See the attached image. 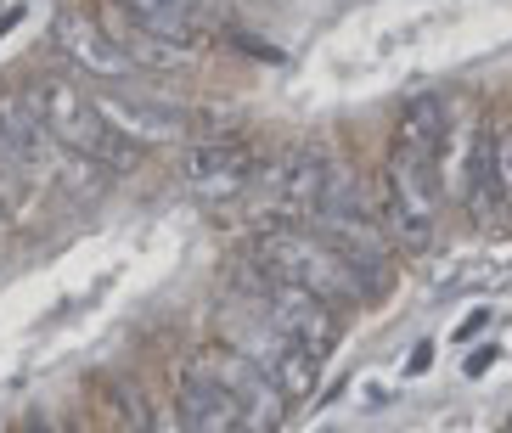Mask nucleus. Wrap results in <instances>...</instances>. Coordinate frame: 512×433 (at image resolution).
<instances>
[{
  "instance_id": "nucleus-1",
  "label": "nucleus",
  "mask_w": 512,
  "mask_h": 433,
  "mask_svg": "<svg viewBox=\"0 0 512 433\" xmlns=\"http://www.w3.org/2000/svg\"><path fill=\"white\" fill-rule=\"evenodd\" d=\"M34 102H40V119H46V130H57L74 152H85V158H96V164H107V169H136L141 152L102 119V107H96L85 90L62 85V79H46Z\"/></svg>"
},
{
  "instance_id": "nucleus-2",
  "label": "nucleus",
  "mask_w": 512,
  "mask_h": 433,
  "mask_svg": "<svg viewBox=\"0 0 512 433\" xmlns=\"http://www.w3.org/2000/svg\"><path fill=\"white\" fill-rule=\"evenodd\" d=\"M271 259L282 265L287 282H299L304 293H316V299H349L355 287H349V265L332 248L321 242H304V237H276L271 242Z\"/></svg>"
},
{
  "instance_id": "nucleus-3",
  "label": "nucleus",
  "mask_w": 512,
  "mask_h": 433,
  "mask_svg": "<svg viewBox=\"0 0 512 433\" xmlns=\"http://www.w3.org/2000/svg\"><path fill=\"white\" fill-rule=\"evenodd\" d=\"M40 147H46L40 102L29 90H0V164L29 169V164H40Z\"/></svg>"
},
{
  "instance_id": "nucleus-4",
  "label": "nucleus",
  "mask_w": 512,
  "mask_h": 433,
  "mask_svg": "<svg viewBox=\"0 0 512 433\" xmlns=\"http://www.w3.org/2000/svg\"><path fill=\"white\" fill-rule=\"evenodd\" d=\"M181 422H186V433H242V411L226 400V389L214 377H186Z\"/></svg>"
},
{
  "instance_id": "nucleus-5",
  "label": "nucleus",
  "mask_w": 512,
  "mask_h": 433,
  "mask_svg": "<svg viewBox=\"0 0 512 433\" xmlns=\"http://www.w3.org/2000/svg\"><path fill=\"white\" fill-rule=\"evenodd\" d=\"M57 34H62V51H68V57H79L85 68H91V74H124V68H130V62H124V45H119V40H107V34L96 29L85 12L62 17Z\"/></svg>"
},
{
  "instance_id": "nucleus-6",
  "label": "nucleus",
  "mask_w": 512,
  "mask_h": 433,
  "mask_svg": "<svg viewBox=\"0 0 512 433\" xmlns=\"http://www.w3.org/2000/svg\"><path fill=\"white\" fill-rule=\"evenodd\" d=\"M119 6L147 40H158V45H186L192 40V12H186L181 0H119Z\"/></svg>"
},
{
  "instance_id": "nucleus-7",
  "label": "nucleus",
  "mask_w": 512,
  "mask_h": 433,
  "mask_svg": "<svg viewBox=\"0 0 512 433\" xmlns=\"http://www.w3.org/2000/svg\"><path fill=\"white\" fill-rule=\"evenodd\" d=\"M237 169H242V152H231V147H203L192 158V180H197V186H231Z\"/></svg>"
},
{
  "instance_id": "nucleus-8",
  "label": "nucleus",
  "mask_w": 512,
  "mask_h": 433,
  "mask_svg": "<svg viewBox=\"0 0 512 433\" xmlns=\"http://www.w3.org/2000/svg\"><path fill=\"white\" fill-rule=\"evenodd\" d=\"M496 355H501V349H479V355L467 360V372H473V377H479V372H490V360H496Z\"/></svg>"
},
{
  "instance_id": "nucleus-9",
  "label": "nucleus",
  "mask_w": 512,
  "mask_h": 433,
  "mask_svg": "<svg viewBox=\"0 0 512 433\" xmlns=\"http://www.w3.org/2000/svg\"><path fill=\"white\" fill-rule=\"evenodd\" d=\"M484 321H490V310H479V315H467V321H462V338H473V332H479Z\"/></svg>"
}]
</instances>
